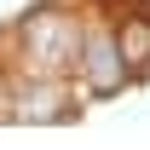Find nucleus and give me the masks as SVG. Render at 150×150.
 Segmentation results:
<instances>
[{
    "instance_id": "1",
    "label": "nucleus",
    "mask_w": 150,
    "mask_h": 150,
    "mask_svg": "<svg viewBox=\"0 0 150 150\" xmlns=\"http://www.w3.org/2000/svg\"><path fill=\"white\" fill-rule=\"evenodd\" d=\"M87 58H93V64H87V69H93V87H98V93H110L115 81H121V64H115V58H121V46H115V40H93V46H87Z\"/></svg>"
},
{
    "instance_id": "2",
    "label": "nucleus",
    "mask_w": 150,
    "mask_h": 150,
    "mask_svg": "<svg viewBox=\"0 0 150 150\" xmlns=\"http://www.w3.org/2000/svg\"><path fill=\"white\" fill-rule=\"evenodd\" d=\"M121 52H127L133 64H144L150 58V29H127V35H121Z\"/></svg>"
}]
</instances>
